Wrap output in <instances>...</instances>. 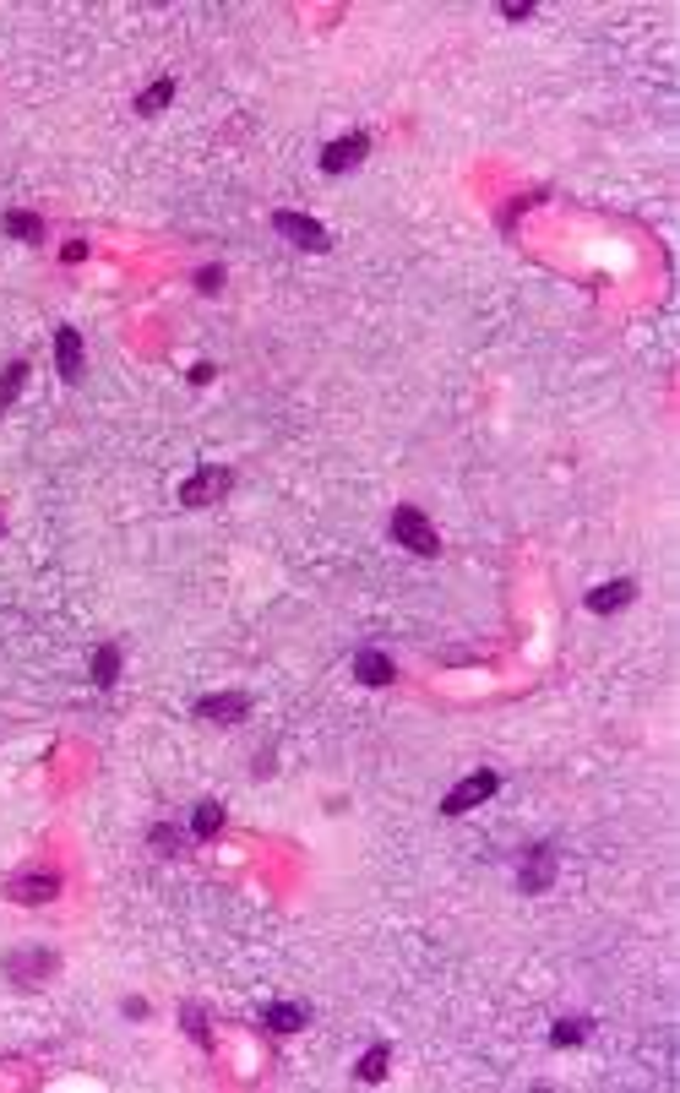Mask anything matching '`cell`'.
Segmentation results:
<instances>
[{
    "mask_svg": "<svg viewBox=\"0 0 680 1093\" xmlns=\"http://www.w3.org/2000/svg\"><path fill=\"white\" fill-rule=\"evenodd\" d=\"M392 539H398L403 550H414V555H441V539H436V528H430V517L419 512V506H398V512H392Z\"/></svg>",
    "mask_w": 680,
    "mask_h": 1093,
    "instance_id": "6da1fadb",
    "label": "cell"
},
{
    "mask_svg": "<svg viewBox=\"0 0 680 1093\" xmlns=\"http://www.w3.org/2000/svg\"><path fill=\"white\" fill-rule=\"evenodd\" d=\"M496 789H501V773L479 767L474 778H463V784H457V789L447 794V800H441V811H447V816H463V811H474V805H485Z\"/></svg>",
    "mask_w": 680,
    "mask_h": 1093,
    "instance_id": "7a4b0ae2",
    "label": "cell"
},
{
    "mask_svg": "<svg viewBox=\"0 0 680 1093\" xmlns=\"http://www.w3.org/2000/svg\"><path fill=\"white\" fill-rule=\"evenodd\" d=\"M6 898L11 903H33V909H39V903L60 898V876L55 871H17L6 881Z\"/></svg>",
    "mask_w": 680,
    "mask_h": 1093,
    "instance_id": "3957f363",
    "label": "cell"
},
{
    "mask_svg": "<svg viewBox=\"0 0 680 1093\" xmlns=\"http://www.w3.org/2000/svg\"><path fill=\"white\" fill-rule=\"evenodd\" d=\"M272 229L283 234L289 245H300V251H327V229H321L316 218H305V213H272Z\"/></svg>",
    "mask_w": 680,
    "mask_h": 1093,
    "instance_id": "277c9868",
    "label": "cell"
},
{
    "mask_svg": "<svg viewBox=\"0 0 680 1093\" xmlns=\"http://www.w3.org/2000/svg\"><path fill=\"white\" fill-rule=\"evenodd\" d=\"M365 153H370V136H365V131H349V136H338V142L321 147V169H327V175H349V169L360 164Z\"/></svg>",
    "mask_w": 680,
    "mask_h": 1093,
    "instance_id": "5b68a950",
    "label": "cell"
},
{
    "mask_svg": "<svg viewBox=\"0 0 680 1093\" xmlns=\"http://www.w3.org/2000/svg\"><path fill=\"white\" fill-rule=\"evenodd\" d=\"M234 484V474L229 468H202V474H191L180 484V506H213L218 495H224Z\"/></svg>",
    "mask_w": 680,
    "mask_h": 1093,
    "instance_id": "8992f818",
    "label": "cell"
},
{
    "mask_svg": "<svg viewBox=\"0 0 680 1093\" xmlns=\"http://www.w3.org/2000/svg\"><path fill=\"white\" fill-rule=\"evenodd\" d=\"M354 675H360L365 686H392V680H398V664H392L387 653H376V648H360L354 653Z\"/></svg>",
    "mask_w": 680,
    "mask_h": 1093,
    "instance_id": "52a82bcc",
    "label": "cell"
},
{
    "mask_svg": "<svg viewBox=\"0 0 680 1093\" xmlns=\"http://www.w3.org/2000/svg\"><path fill=\"white\" fill-rule=\"evenodd\" d=\"M632 593H637V582L615 577V582H604V588L588 593V610H593V615H615V610H626V604H632Z\"/></svg>",
    "mask_w": 680,
    "mask_h": 1093,
    "instance_id": "ba28073f",
    "label": "cell"
},
{
    "mask_svg": "<svg viewBox=\"0 0 680 1093\" xmlns=\"http://www.w3.org/2000/svg\"><path fill=\"white\" fill-rule=\"evenodd\" d=\"M245 713H251V697H202L196 702V718H207V724H240Z\"/></svg>",
    "mask_w": 680,
    "mask_h": 1093,
    "instance_id": "9c48e42d",
    "label": "cell"
},
{
    "mask_svg": "<svg viewBox=\"0 0 680 1093\" xmlns=\"http://www.w3.org/2000/svg\"><path fill=\"white\" fill-rule=\"evenodd\" d=\"M555 881V854L550 849H528V860H523V876H517V887L523 892H544Z\"/></svg>",
    "mask_w": 680,
    "mask_h": 1093,
    "instance_id": "30bf717a",
    "label": "cell"
},
{
    "mask_svg": "<svg viewBox=\"0 0 680 1093\" xmlns=\"http://www.w3.org/2000/svg\"><path fill=\"white\" fill-rule=\"evenodd\" d=\"M55 365H60V376H66V381L82 376V332L77 327H60L55 332Z\"/></svg>",
    "mask_w": 680,
    "mask_h": 1093,
    "instance_id": "8fae6325",
    "label": "cell"
},
{
    "mask_svg": "<svg viewBox=\"0 0 680 1093\" xmlns=\"http://www.w3.org/2000/svg\"><path fill=\"white\" fill-rule=\"evenodd\" d=\"M49 968H55V952H11V958H6V974L11 979H28V985H33V979H44Z\"/></svg>",
    "mask_w": 680,
    "mask_h": 1093,
    "instance_id": "7c38bea8",
    "label": "cell"
},
{
    "mask_svg": "<svg viewBox=\"0 0 680 1093\" xmlns=\"http://www.w3.org/2000/svg\"><path fill=\"white\" fill-rule=\"evenodd\" d=\"M262 1023L272 1028V1034H300L305 1028V1006H289V1001H272L262 1012Z\"/></svg>",
    "mask_w": 680,
    "mask_h": 1093,
    "instance_id": "4fadbf2b",
    "label": "cell"
},
{
    "mask_svg": "<svg viewBox=\"0 0 680 1093\" xmlns=\"http://www.w3.org/2000/svg\"><path fill=\"white\" fill-rule=\"evenodd\" d=\"M218 827H224V805L202 800V805H196V816H191V832H196V838H218Z\"/></svg>",
    "mask_w": 680,
    "mask_h": 1093,
    "instance_id": "5bb4252c",
    "label": "cell"
},
{
    "mask_svg": "<svg viewBox=\"0 0 680 1093\" xmlns=\"http://www.w3.org/2000/svg\"><path fill=\"white\" fill-rule=\"evenodd\" d=\"M169 98H175V82L164 77V82H153V88H142V93H136V115H158V109H164Z\"/></svg>",
    "mask_w": 680,
    "mask_h": 1093,
    "instance_id": "9a60e30c",
    "label": "cell"
},
{
    "mask_svg": "<svg viewBox=\"0 0 680 1093\" xmlns=\"http://www.w3.org/2000/svg\"><path fill=\"white\" fill-rule=\"evenodd\" d=\"M387 1045H376V1050H365L360 1055V1066H354V1077H360V1083H381V1077H387Z\"/></svg>",
    "mask_w": 680,
    "mask_h": 1093,
    "instance_id": "2e32d148",
    "label": "cell"
},
{
    "mask_svg": "<svg viewBox=\"0 0 680 1093\" xmlns=\"http://www.w3.org/2000/svg\"><path fill=\"white\" fill-rule=\"evenodd\" d=\"M22 381H28V365H22V359H17V365H6V370H0V414H6L11 403H17Z\"/></svg>",
    "mask_w": 680,
    "mask_h": 1093,
    "instance_id": "e0dca14e",
    "label": "cell"
},
{
    "mask_svg": "<svg viewBox=\"0 0 680 1093\" xmlns=\"http://www.w3.org/2000/svg\"><path fill=\"white\" fill-rule=\"evenodd\" d=\"M120 675V648H98L93 653V686H115Z\"/></svg>",
    "mask_w": 680,
    "mask_h": 1093,
    "instance_id": "ac0fdd59",
    "label": "cell"
},
{
    "mask_svg": "<svg viewBox=\"0 0 680 1093\" xmlns=\"http://www.w3.org/2000/svg\"><path fill=\"white\" fill-rule=\"evenodd\" d=\"M6 234L11 240H44V223L33 213H6Z\"/></svg>",
    "mask_w": 680,
    "mask_h": 1093,
    "instance_id": "d6986e66",
    "label": "cell"
},
{
    "mask_svg": "<svg viewBox=\"0 0 680 1093\" xmlns=\"http://www.w3.org/2000/svg\"><path fill=\"white\" fill-rule=\"evenodd\" d=\"M583 1039H588V1023H583V1017H566V1023H555L550 1045H561V1050H566V1045H583Z\"/></svg>",
    "mask_w": 680,
    "mask_h": 1093,
    "instance_id": "ffe728a7",
    "label": "cell"
},
{
    "mask_svg": "<svg viewBox=\"0 0 680 1093\" xmlns=\"http://www.w3.org/2000/svg\"><path fill=\"white\" fill-rule=\"evenodd\" d=\"M180 1023H185V1034H191L196 1045H207V1039H213V1034H207V1017L196 1012V1006H180Z\"/></svg>",
    "mask_w": 680,
    "mask_h": 1093,
    "instance_id": "44dd1931",
    "label": "cell"
},
{
    "mask_svg": "<svg viewBox=\"0 0 680 1093\" xmlns=\"http://www.w3.org/2000/svg\"><path fill=\"white\" fill-rule=\"evenodd\" d=\"M196 283H202V294H218V283H224V267H202V272H196Z\"/></svg>",
    "mask_w": 680,
    "mask_h": 1093,
    "instance_id": "7402d4cb",
    "label": "cell"
},
{
    "mask_svg": "<svg viewBox=\"0 0 680 1093\" xmlns=\"http://www.w3.org/2000/svg\"><path fill=\"white\" fill-rule=\"evenodd\" d=\"M506 17H512V22H528V17H534V6H523V0H512V6H506Z\"/></svg>",
    "mask_w": 680,
    "mask_h": 1093,
    "instance_id": "603a6c76",
    "label": "cell"
}]
</instances>
